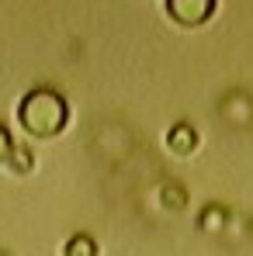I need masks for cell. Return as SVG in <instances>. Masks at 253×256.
Masks as SVG:
<instances>
[{
    "label": "cell",
    "mask_w": 253,
    "mask_h": 256,
    "mask_svg": "<svg viewBox=\"0 0 253 256\" xmlns=\"http://www.w3.org/2000/svg\"><path fill=\"white\" fill-rule=\"evenodd\" d=\"M18 122H21V128H25L32 138H52V135H59V132L66 128L70 108H66V100H63L56 90L39 86V90H32V94L21 97V104H18Z\"/></svg>",
    "instance_id": "1"
},
{
    "label": "cell",
    "mask_w": 253,
    "mask_h": 256,
    "mask_svg": "<svg viewBox=\"0 0 253 256\" xmlns=\"http://www.w3.org/2000/svg\"><path fill=\"white\" fill-rule=\"evenodd\" d=\"M215 4L218 0H167V14L180 28H198L215 14Z\"/></svg>",
    "instance_id": "2"
},
{
    "label": "cell",
    "mask_w": 253,
    "mask_h": 256,
    "mask_svg": "<svg viewBox=\"0 0 253 256\" xmlns=\"http://www.w3.org/2000/svg\"><path fill=\"white\" fill-rule=\"evenodd\" d=\"M167 149L173 152V156H191V152L198 149V132H194L191 125H184V122L173 125L167 132Z\"/></svg>",
    "instance_id": "3"
},
{
    "label": "cell",
    "mask_w": 253,
    "mask_h": 256,
    "mask_svg": "<svg viewBox=\"0 0 253 256\" xmlns=\"http://www.w3.org/2000/svg\"><path fill=\"white\" fill-rule=\"evenodd\" d=\"M4 166H7V173H14V176H25V173H32L35 160H32L28 149H18V146H14V152H11V160H7Z\"/></svg>",
    "instance_id": "4"
},
{
    "label": "cell",
    "mask_w": 253,
    "mask_h": 256,
    "mask_svg": "<svg viewBox=\"0 0 253 256\" xmlns=\"http://www.w3.org/2000/svg\"><path fill=\"white\" fill-rule=\"evenodd\" d=\"M63 256H97V242L90 236H73L66 246H63Z\"/></svg>",
    "instance_id": "5"
},
{
    "label": "cell",
    "mask_w": 253,
    "mask_h": 256,
    "mask_svg": "<svg viewBox=\"0 0 253 256\" xmlns=\"http://www.w3.org/2000/svg\"><path fill=\"white\" fill-rule=\"evenodd\" d=\"M160 198H163V208H170V212H180V208L187 204L184 187H173V184H167V187L160 190Z\"/></svg>",
    "instance_id": "6"
},
{
    "label": "cell",
    "mask_w": 253,
    "mask_h": 256,
    "mask_svg": "<svg viewBox=\"0 0 253 256\" xmlns=\"http://www.w3.org/2000/svg\"><path fill=\"white\" fill-rule=\"evenodd\" d=\"M201 228L205 232H222L225 228V212L222 208H208V212L201 214Z\"/></svg>",
    "instance_id": "7"
},
{
    "label": "cell",
    "mask_w": 253,
    "mask_h": 256,
    "mask_svg": "<svg viewBox=\"0 0 253 256\" xmlns=\"http://www.w3.org/2000/svg\"><path fill=\"white\" fill-rule=\"evenodd\" d=\"M11 152H14V142H11V132L0 125V166L11 160Z\"/></svg>",
    "instance_id": "8"
}]
</instances>
